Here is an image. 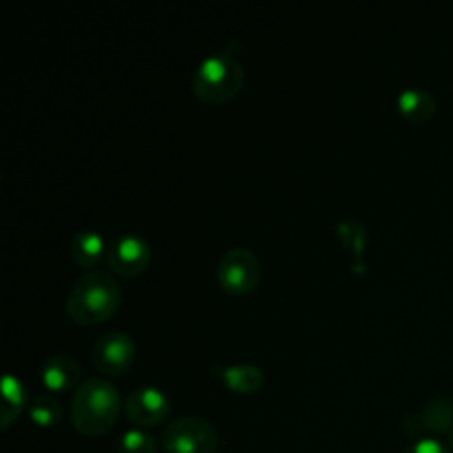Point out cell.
I'll return each mask as SVG.
<instances>
[{
  "label": "cell",
  "instance_id": "cell-9",
  "mask_svg": "<svg viewBox=\"0 0 453 453\" xmlns=\"http://www.w3.org/2000/svg\"><path fill=\"white\" fill-rule=\"evenodd\" d=\"M405 429L411 434L453 432V403L447 398L429 403L418 414L405 416Z\"/></svg>",
  "mask_w": 453,
  "mask_h": 453
},
{
  "label": "cell",
  "instance_id": "cell-13",
  "mask_svg": "<svg viewBox=\"0 0 453 453\" xmlns=\"http://www.w3.org/2000/svg\"><path fill=\"white\" fill-rule=\"evenodd\" d=\"M398 109L411 122H423V119H429L434 115L436 102H434L429 91L420 87H411L398 96Z\"/></svg>",
  "mask_w": 453,
  "mask_h": 453
},
{
  "label": "cell",
  "instance_id": "cell-15",
  "mask_svg": "<svg viewBox=\"0 0 453 453\" xmlns=\"http://www.w3.org/2000/svg\"><path fill=\"white\" fill-rule=\"evenodd\" d=\"M29 416L35 425L40 427H53L58 425V420L62 418V405L56 396L51 394H42V396H35L29 403Z\"/></svg>",
  "mask_w": 453,
  "mask_h": 453
},
{
  "label": "cell",
  "instance_id": "cell-2",
  "mask_svg": "<svg viewBox=\"0 0 453 453\" xmlns=\"http://www.w3.org/2000/svg\"><path fill=\"white\" fill-rule=\"evenodd\" d=\"M122 410V396L111 380L88 379L75 389L71 420L73 427L84 436H100L109 432Z\"/></svg>",
  "mask_w": 453,
  "mask_h": 453
},
{
  "label": "cell",
  "instance_id": "cell-4",
  "mask_svg": "<svg viewBox=\"0 0 453 453\" xmlns=\"http://www.w3.org/2000/svg\"><path fill=\"white\" fill-rule=\"evenodd\" d=\"M162 447L166 453H215L219 434L199 416H180L164 427Z\"/></svg>",
  "mask_w": 453,
  "mask_h": 453
},
{
  "label": "cell",
  "instance_id": "cell-7",
  "mask_svg": "<svg viewBox=\"0 0 453 453\" xmlns=\"http://www.w3.org/2000/svg\"><path fill=\"white\" fill-rule=\"evenodd\" d=\"M168 410H171V401L166 394L153 385H144V388H135L124 401V411L128 418L142 427H153V425L162 423L166 418Z\"/></svg>",
  "mask_w": 453,
  "mask_h": 453
},
{
  "label": "cell",
  "instance_id": "cell-14",
  "mask_svg": "<svg viewBox=\"0 0 453 453\" xmlns=\"http://www.w3.org/2000/svg\"><path fill=\"white\" fill-rule=\"evenodd\" d=\"M3 427H9L12 420L20 414V410L25 407V388H22L20 379H16L13 374H7L3 379Z\"/></svg>",
  "mask_w": 453,
  "mask_h": 453
},
{
  "label": "cell",
  "instance_id": "cell-11",
  "mask_svg": "<svg viewBox=\"0 0 453 453\" xmlns=\"http://www.w3.org/2000/svg\"><path fill=\"white\" fill-rule=\"evenodd\" d=\"M69 252L75 264L84 265V268L100 264L109 255L104 237L100 233H96V230H80V233H75L73 239H71Z\"/></svg>",
  "mask_w": 453,
  "mask_h": 453
},
{
  "label": "cell",
  "instance_id": "cell-1",
  "mask_svg": "<svg viewBox=\"0 0 453 453\" xmlns=\"http://www.w3.org/2000/svg\"><path fill=\"white\" fill-rule=\"evenodd\" d=\"M122 303V288L104 270H88L73 283L66 299V314L80 326H93L113 317Z\"/></svg>",
  "mask_w": 453,
  "mask_h": 453
},
{
  "label": "cell",
  "instance_id": "cell-18",
  "mask_svg": "<svg viewBox=\"0 0 453 453\" xmlns=\"http://www.w3.org/2000/svg\"><path fill=\"white\" fill-rule=\"evenodd\" d=\"M451 447H453V432H451Z\"/></svg>",
  "mask_w": 453,
  "mask_h": 453
},
{
  "label": "cell",
  "instance_id": "cell-10",
  "mask_svg": "<svg viewBox=\"0 0 453 453\" xmlns=\"http://www.w3.org/2000/svg\"><path fill=\"white\" fill-rule=\"evenodd\" d=\"M80 379V365L69 354H51L42 365V383L53 392L73 388Z\"/></svg>",
  "mask_w": 453,
  "mask_h": 453
},
{
  "label": "cell",
  "instance_id": "cell-3",
  "mask_svg": "<svg viewBox=\"0 0 453 453\" xmlns=\"http://www.w3.org/2000/svg\"><path fill=\"white\" fill-rule=\"evenodd\" d=\"M246 80L242 62L228 51L211 53L193 75V93L208 104H221L239 93Z\"/></svg>",
  "mask_w": 453,
  "mask_h": 453
},
{
  "label": "cell",
  "instance_id": "cell-16",
  "mask_svg": "<svg viewBox=\"0 0 453 453\" xmlns=\"http://www.w3.org/2000/svg\"><path fill=\"white\" fill-rule=\"evenodd\" d=\"M119 451L122 453H155L157 441L144 429H128L119 438Z\"/></svg>",
  "mask_w": 453,
  "mask_h": 453
},
{
  "label": "cell",
  "instance_id": "cell-6",
  "mask_svg": "<svg viewBox=\"0 0 453 453\" xmlns=\"http://www.w3.org/2000/svg\"><path fill=\"white\" fill-rule=\"evenodd\" d=\"M133 358H135V343L124 332H109L93 345V363L104 374H124L131 367Z\"/></svg>",
  "mask_w": 453,
  "mask_h": 453
},
{
  "label": "cell",
  "instance_id": "cell-12",
  "mask_svg": "<svg viewBox=\"0 0 453 453\" xmlns=\"http://www.w3.org/2000/svg\"><path fill=\"white\" fill-rule=\"evenodd\" d=\"M221 380H224L226 388L233 389V392L252 394L264 385L265 376L257 365L239 363V365H230L226 367V370H221Z\"/></svg>",
  "mask_w": 453,
  "mask_h": 453
},
{
  "label": "cell",
  "instance_id": "cell-5",
  "mask_svg": "<svg viewBox=\"0 0 453 453\" xmlns=\"http://www.w3.org/2000/svg\"><path fill=\"white\" fill-rule=\"evenodd\" d=\"M261 279V264L250 248H230L217 264V281L230 295L255 290Z\"/></svg>",
  "mask_w": 453,
  "mask_h": 453
},
{
  "label": "cell",
  "instance_id": "cell-17",
  "mask_svg": "<svg viewBox=\"0 0 453 453\" xmlns=\"http://www.w3.org/2000/svg\"><path fill=\"white\" fill-rule=\"evenodd\" d=\"M403 453H449V449L441 441H436V438L423 436L416 442H411Z\"/></svg>",
  "mask_w": 453,
  "mask_h": 453
},
{
  "label": "cell",
  "instance_id": "cell-8",
  "mask_svg": "<svg viewBox=\"0 0 453 453\" xmlns=\"http://www.w3.org/2000/svg\"><path fill=\"white\" fill-rule=\"evenodd\" d=\"M106 261L113 273L122 274V277H137L140 273H144L150 261L149 242L142 239L140 234H122L111 243Z\"/></svg>",
  "mask_w": 453,
  "mask_h": 453
}]
</instances>
